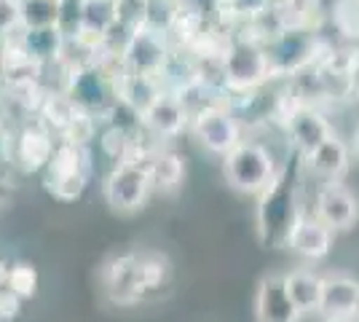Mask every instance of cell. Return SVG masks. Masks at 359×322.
I'll return each instance as SVG.
<instances>
[{
	"label": "cell",
	"instance_id": "1",
	"mask_svg": "<svg viewBox=\"0 0 359 322\" xmlns=\"http://www.w3.org/2000/svg\"><path fill=\"white\" fill-rule=\"evenodd\" d=\"M303 217L298 204V161L279 167L257 199V236L266 247H290V236Z\"/></svg>",
	"mask_w": 359,
	"mask_h": 322
},
{
	"label": "cell",
	"instance_id": "2",
	"mask_svg": "<svg viewBox=\"0 0 359 322\" xmlns=\"http://www.w3.org/2000/svg\"><path fill=\"white\" fill-rule=\"evenodd\" d=\"M166 279H169V261L164 255L129 253V255H116L105 263L102 290L113 304L129 307L148 298L153 290H161Z\"/></svg>",
	"mask_w": 359,
	"mask_h": 322
},
{
	"label": "cell",
	"instance_id": "3",
	"mask_svg": "<svg viewBox=\"0 0 359 322\" xmlns=\"http://www.w3.org/2000/svg\"><path fill=\"white\" fill-rule=\"evenodd\" d=\"M276 172L279 167H276L273 154L255 140H241L231 154L223 156L225 183L247 196H260L276 177Z\"/></svg>",
	"mask_w": 359,
	"mask_h": 322
},
{
	"label": "cell",
	"instance_id": "4",
	"mask_svg": "<svg viewBox=\"0 0 359 322\" xmlns=\"http://www.w3.org/2000/svg\"><path fill=\"white\" fill-rule=\"evenodd\" d=\"M91 177V156L86 145L60 140L48 167L43 169L46 191L60 201H75L83 196Z\"/></svg>",
	"mask_w": 359,
	"mask_h": 322
},
{
	"label": "cell",
	"instance_id": "5",
	"mask_svg": "<svg viewBox=\"0 0 359 322\" xmlns=\"http://www.w3.org/2000/svg\"><path fill=\"white\" fill-rule=\"evenodd\" d=\"M102 194H105L107 207L113 213L132 215L137 210H142L153 194V177H150L145 156L113 164L110 175L102 183Z\"/></svg>",
	"mask_w": 359,
	"mask_h": 322
},
{
	"label": "cell",
	"instance_id": "6",
	"mask_svg": "<svg viewBox=\"0 0 359 322\" xmlns=\"http://www.w3.org/2000/svg\"><path fill=\"white\" fill-rule=\"evenodd\" d=\"M65 97L89 116H105V110L118 97L116 78L107 76L105 67L97 62L70 65L67 78H65Z\"/></svg>",
	"mask_w": 359,
	"mask_h": 322
},
{
	"label": "cell",
	"instance_id": "7",
	"mask_svg": "<svg viewBox=\"0 0 359 322\" xmlns=\"http://www.w3.org/2000/svg\"><path fill=\"white\" fill-rule=\"evenodd\" d=\"M220 73H223V83L228 89L252 92L273 76V67H271L266 46H257L255 41H236L223 54Z\"/></svg>",
	"mask_w": 359,
	"mask_h": 322
},
{
	"label": "cell",
	"instance_id": "8",
	"mask_svg": "<svg viewBox=\"0 0 359 322\" xmlns=\"http://www.w3.org/2000/svg\"><path fill=\"white\" fill-rule=\"evenodd\" d=\"M169 46H166V35L164 32H156L150 27L137 30L129 43L121 54V65L123 70H132V73H142V76H156L161 78L169 67Z\"/></svg>",
	"mask_w": 359,
	"mask_h": 322
},
{
	"label": "cell",
	"instance_id": "9",
	"mask_svg": "<svg viewBox=\"0 0 359 322\" xmlns=\"http://www.w3.org/2000/svg\"><path fill=\"white\" fill-rule=\"evenodd\" d=\"M194 135L210 154L225 156L241 142V126L231 110L215 105L204 107L194 116Z\"/></svg>",
	"mask_w": 359,
	"mask_h": 322
},
{
	"label": "cell",
	"instance_id": "10",
	"mask_svg": "<svg viewBox=\"0 0 359 322\" xmlns=\"http://www.w3.org/2000/svg\"><path fill=\"white\" fill-rule=\"evenodd\" d=\"M57 151V140H54V132L46 126V123H27L16 132L14 145H11V161L22 172H43L51 161V156Z\"/></svg>",
	"mask_w": 359,
	"mask_h": 322
},
{
	"label": "cell",
	"instance_id": "11",
	"mask_svg": "<svg viewBox=\"0 0 359 322\" xmlns=\"http://www.w3.org/2000/svg\"><path fill=\"white\" fill-rule=\"evenodd\" d=\"M303 311L287 290V276L269 274L260 279L255 293V320L257 322H300Z\"/></svg>",
	"mask_w": 359,
	"mask_h": 322
},
{
	"label": "cell",
	"instance_id": "12",
	"mask_svg": "<svg viewBox=\"0 0 359 322\" xmlns=\"http://www.w3.org/2000/svg\"><path fill=\"white\" fill-rule=\"evenodd\" d=\"M314 215L332 231H346L357 223L359 199L344 183L332 180L319 188L314 199Z\"/></svg>",
	"mask_w": 359,
	"mask_h": 322
},
{
	"label": "cell",
	"instance_id": "13",
	"mask_svg": "<svg viewBox=\"0 0 359 322\" xmlns=\"http://www.w3.org/2000/svg\"><path fill=\"white\" fill-rule=\"evenodd\" d=\"M145 129L156 137L172 140L182 135V129L188 126V121H194V113L191 107L182 102L180 94L164 92L153 105L145 110Z\"/></svg>",
	"mask_w": 359,
	"mask_h": 322
},
{
	"label": "cell",
	"instance_id": "14",
	"mask_svg": "<svg viewBox=\"0 0 359 322\" xmlns=\"http://www.w3.org/2000/svg\"><path fill=\"white\" fill-rule=\"evenodd\" d=\"M287 132L292 137V145L300 156L314 154L322 142H327L335 132L330 121L311 105H298L287 119Z\"/></svg>",
	"mask_w": 359,
	"mask_h": 322
},
{
	"label": "cell",
	"instance_id": "15",
	"mask_svg": "<svg viewBox=\"0 0 359 322\" xmlns=\"http://www.w3.org/2000/svg\"><path fill=\"white\" fill-rule=\"evenodd\" d=\"M359 307V282L351 276L332 274L325 276V290H322V314L327 322H348L354 320Z\"/></svg>",
	"mask_w": 359,
	"mask_h": 322
},
{
	"label": "cell",
	"instance_id": "16",
	"mask_svg": "<svg viewBox=\"0 0 359 322\" xmlns=\"http://www.w3.org/2000/svg\"><path fill=\"white\" fill-rule=\"evenodd\" d=\"M332 234L335 231L325 226L316 215H303L298 220V226L290 236V250L298 253L300 258L309 261H322L327 258V253L332 250Z\"/></svg>",
	"mask_w": 359,
	"mask_h": 322
},
{
	"label": "cell",
	"instance_id": "17",
	"mask_svg": "<svg viewBox=\"0 0 359 322\" xmlns=\"http://www.w3.org/2000/svg\"><path fill=\"white\" fill-rule=\"evenodd\" d=\"M311 48H314V41L303 30H282L266 46V51H269L271 67L276 73V70H298V67H303L306 62L311 60Z\"/></svg>",
	"mask_w": 359,
	"mask_h": 322
},
{
	"label": "cell",
	"instance_id": "18",
	"mask_svg": "<svg viewBox=\"0 0 359 322\" xmlns=\"http://www.w3.org/2000/svg\"><path fill=\"white\" fill-rule=\"evenodd\" d=\"M16 43L25 48V54L38 65H54L62 60L65 46L70 43L60 27H38V30H19Z\"/></svg>",
	"mask_w": 359,
	"mask_h": 322
},
{
	"label": "cell",
	"instance_id": "19",
	"mask_svg": "<svg viewBox=\"0 0 359 322\" xmlns=\"http://www.w3.org/2000/svg\"><path fill=\"white\" fill-rule=\"evenodd\" d=\"M306 159V164L309 169L314 172L316 177H322V180H341L346 172H348V164H351V145H346L341 137H332L327 142H322L319 148H316L314 154L303 156Z\"/></svg>",
	"mask_w": 359,
	"mask_h": 322
},
{
	"label": "cell",
	"instance_id": "20",
	"mask_svg": "<svg viewBox=\"0 0 359 322\" xmlns=\"http://www.w3.org/2000/svg\"><path fill=\"white\" fill-rule=\"evenodd\" d=\"M116 89H118L121 100H126L132 107H137L142 116H145V110L166 92L161 78L142 76V73H132V70H123V73L116 78Z\"/></svg>",
	"mask_w": 359,
	"mask_h": 322
},
{
	"label": "cell",
	"instance_id": "21",
	"mask_svg": "<svg viewBox=\"0 0 359 322\" xmlns=\"http://www.w3.org/2000/svg\"><path fill=\"white\" fill-rule=\"evenodd\" d=\"M116 3L118 0H81V25H83V41L89 38L97 46L107 30L118 22L116 14ZM81 41V38H78Z\"/></svg>",
	"mask_w": 359,
	"mask_h": 322
},
{
	"label": "cell",
	"instance_id": "22",
	"mask_svg": "<svg viewBox=\"0 0 359 322\" xmlns=\"http://www.w3.org/2000/svg\"><path fill=\"white\" fill-rule=\"evenodd\" d=\"M153 177V191L156 194H172L177 191L182 177H185V164L175 151H156L153 156H145Z\"/></svg>",
	"mask_w": 359,
	"mask_h": 322
},
{
	"label": "cell",
	"instance_id": "23",
	"mask_svg": "<svg viewBox=\"0 0 359 322\" xmlns=\"http://www.w3.org/2000/svg\"><path fill=\"white\" fill-rule=\"evenodd\" d=\"M287 290L292 295V301L298 304L303 314L319 311L322 309V290H325V276L314 274L309 269H298L292 274H287Z\"/></svg>",
	"mask_w": 359,
	"mask_h": 322
},
{
	"label": "cell",
	"instance_id": "24",
	"mask_svg": "<svg viewBox=\"0 0 359 322\" xmlns=\"http://www.w3.org/2000/svg\"><path fill=\"white\" fill-rule=\"evenodd\" d=\"M62 6L57 0H22V30L57 27Z\"/></svg>",
	"mask_w": 359,
	"mask_h": 322
},
{
	"label": "cell",
	"instance_id": "25",
	"mask_svg": "<svg viewBox=\"0 0 359 322\" xmlns=\"http://www.w3.org/2000/svg\"><path fill=\"white\" fill-rule=\"evenodd\" d=\"M177 22H180L177 0H148V19H145V27L169 35V32L175 30Z\"/></svg>",
	"mask_w": 359,
	"mask_h": 322
},
{
	"label": "cell",
	"instance_id": "26",
	"mask_svg": "<svg viewBox=\"0 0 359 322\" xmlns=\"http://www.w3.org/2000/svg\"><path fill=\"white\" fill-rule=\"evenodd\" d=\"M8 290L14 293L19 301H27L38 293V271L32 263H14L11 276H8Z\"/></svg>",
	"mask_w": 359,
	"mask_h": 322
},
{
	"label": "cell",
	"instance_id": "27",
	"mask_svg": "<svg viewBox=\"0 0 359 322\" xmlns=\"http://www.w3.org/2000/svg\"><path fill=\"white\" fill-rule=\"evenodd\" d=\"M116 14H118V25L135 32L142 30L145 19H148V0H118L116 3Z\"/></svg>",
	"mask_w": 359,
	"mask_h": 322
},
{
	"label": "cell",
	"instance_id": "28",
	"mask_svg": "<svg viewBox=\"0 0 359 322\" xmlns=\"http://www.w3.org/2000/svg\"><path fill=\"white\" fill-rule=\"evenodd\" d=\"M22 30V0H0V35L14 38Z\"/></svg>",
	"mask_w": 359,
	"mask_h": 322
},
{
	"label": "cell",
	"instance_id": "29",
	"mask_svg": "<svg viewBox=\"0 0 359 322\" xmlns=\"http://www.w3.org/2000/svg\"><path fill=\"white\" fill-rule=\"evenodd\" d=\"M223 6L241 19H257L269 11L271 0H223Z\"/></svg>",
	"mask_w": 359,
	"mask_h": 322
},
{
	"label": "cell",
	"instance_id": "30",
	"mask_svg": "<svg viewBox=\"0 0 359 322\" xmlns=\"http://www.w3.org/2000/svg\"><path fill=\"white\" fill-rule=\"evenodd\" d=\"M19 309H22V301L16 298L14 293L8 290H0V322H8L14 320L16 314H19Z\"/></svg>",
	"mask_w": 359,
	"mask_h": 322
},
{
	"label": "cell",
	"instance_id": "31",
	"mask_svg": "<svg viewBox=\"0 0 359 322\" xmlns=\"http://www.w3.org/2000/svg\"><path fill=\"white\" fill-rule=\"evenodd\" d=\"M11 266H14V263H8V261H3V258H0V290H6V288H8Z\"/></svg>",
	"mask_w": 359,
	"mask_h": 322
},
{
	"label": "cell",
	"instance_id": "32",
	"mask_svg": "<svg viewBox=\"0 0 359 322\" xmlns=\"http://www.w3.org/2000/svg\"><path fill=\"white\" fill-rule=\"evenodd\" d=\"M351 156L359 161V126L354 129V137H351Z\"/></svg>",
	"mask_w": 359,
	"mask_h": 322
},
{
	"label": "cell",
	"instance_id": "33",
	"mask_svg": "<svg viewBox=\"0 0 359 322\" xmlns=\"http://www.w3.org/2000/svg\"><path fill=\"white\" fill-rule=\"evenodd\" d=\"M6 164H11V156L3 151V145H0V177H3V169H6Z\"/></svg>",
	"mask_w": 359,
	"mask_h": 322
},
{
	"label": "cell",
	"instance_id": "34",
	"mask_svg": "<svg viewBox=\"0 0 359 322\" xmlns=\"http://www.w3.org/2000/svg\"><path fill=\"white\" fill-rule=\"evenodd\" d=\"M57 3H62V0H57Z\"/></svg>",
	"mask_w": 359,
	"mask_h": 322
}]
</instances>
